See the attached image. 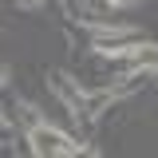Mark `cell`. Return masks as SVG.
Segmentation results:
<instances>
[{"instance_id": "cell-6", "label": "cell", "mask_w": 158, "mask_h": 158, "mask_svg": "<svg viewBox=\"0 0 158 158\" xmlns=\"http://www.w3.org/2000/svg\"><path fill=\"white\" fill-rule=\"evenodd\" d=\"M131 4H142V0H107V12H118V8H131Z\"/></svg>"}, {"instance_id": "cell-5", "label": "cell", "mask_w": 158, "mask_h": 158, "mask_svg": "<svg viewBox=\"0 0 158 158\" xmlns=\"http://www.w3.org/2000/svg\"><path fill=\"white\" fill-rule=\"evenodd\" d=\"M87 4V12H79V16H95V12H107V0H83Z\"/></svg>"}, {"instance_id": "cell-9", "label": "cell", "mask_w": 158, "mask_h": 158, "mask_svg": "<svg viewBox=\"0 0 158 158\" xmlns=\"http://www.w3.org/2000/svg\"><path fill=\"white\" fill-rule=\"evenodd\" d=\"M8 127H12V118H8V115H4V111H0V135H4Z\"/></svg>"}, {"instance_id": "cell-3", "label": "cell", "mask_w": 158, "mask_h": 158, "mask_svg": "<svg viewBox=\"0 0 158 158\" xmlns=\"http://www.w3.org/2000/svg\"><path fill=\"white\" fill-rule=\"evenodd\" d=\"M127 59H131V67L135 71H146V67H154L158 63V44H131V52H127Z\"/></svg>"}, {"instance_id": "cell-10", "label": "cell", "mask_w": 158, "mask_h": 158, "mask_svg": "<svg viewBox=\"0 0 158 158\" xmlns=\"http://www.w3.org/2000/svg\"><path fill=\"white\" fill-rule=\"evenodd\" d=\"M146 79H150V83H158V63H154V67H146Z\"/></svg>"}, {"instance_id": "cell-4", "label": "cell", "mask_w": 158, "mask_h": 158, "mask_svg": "<svg viewBox=\"0 0 158 158\" xmlns=\"http://www.w3.org/2000/svg\"><path fill=\"white\" fill-rule=\"evenodd\" d=\"M12 111H16V115H12V118H20L24 127H36V123H40V111H36V107H32V103H16Z\"/></svg>"}, {"instance_id": "cell-2", "label": "cell", "mask_w": 158, "mask_h": 158, "mask_svg": "<svg viewBox=\"0 0 158 158\" xmlns=\"http://www.w3.org/2000/svg\"><path fill=\"white\" fill-rule=\"evenodd\" d=\"M48 87L56 91V99L71 111L75 118H83V103H87V91L79 87L75 79L67 75V71H48Z\"/></svg>"}, {"instance_id": "cell-7", "label": "cell", "mask_w": 158, "mask_h": 158, "mask_svg": "<svg viewBox=\"0 0 158 158\" xmlns=\"http://www.w3.org/2000/svg\"><path fill=\"white\" fill-rule=\"evenodd\" d=\"M44 0H16V8H24V12H36Z\"/></svg>"}, {"instance_id": "cell-8", "label": "cell", "mask_w": 158, "mask_h": 158, "mask_svg": "<svg viewBox=\"0 0 158 158\" xmlns=\"http://www.w3.org/2000/svg\"><path fill=\"white\" fill-rule=\"evenodd\" d=\"M8 75H12V71H8V63H0V87L8 83Z\"/></svg>"}, {"instance_id": "cell-1", "label": "cell", "mask_w": 158, "mask_h": 158, "mask_svg": "<svg viewBox=\"0 0 158 158\" xmlns=\"http://www.w3.org/2000/svg\"><path fill=\"white\" fill-rule=\"evenodd\" d=\"M28 150L40 154V158H75V154H83L87 146L75 142L71 135L56 131V127H48V123L40 118L36 127H28Z\"/></svg>"}]
</instances>
